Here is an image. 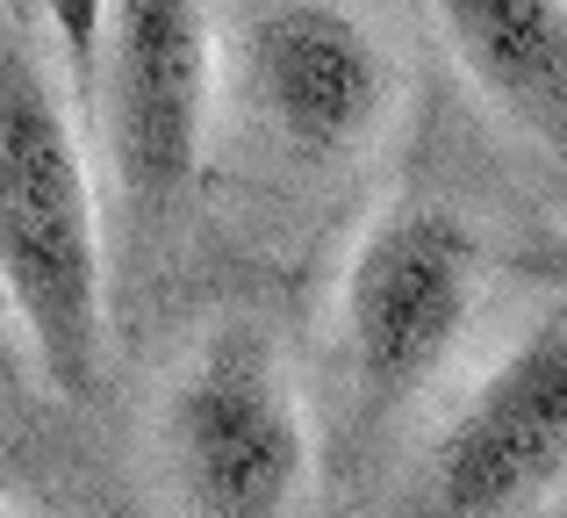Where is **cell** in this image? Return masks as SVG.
Returning a JSON list of instances; mask_svg holds the SVG:
<instances>
[{
  "instance_id": "6da1fadb",
  "label": "cell",
  "mask_w": 567,
  "mask_h": 518,
  "mask_svg": "<svg viewBox=\"0 0 567 518\" xmlns=\"http://www.w3.org/2000/svg\"><path fill=\"white\" fill-rule=\"evenodd\" d=\"M0 295L58 396L101 389V231L51 72L0 51Z\"/></svg>"
},
{
  "instance_id": "7a4b0ae2",
  "label": "cell",
  "mask_w": 567,
  "mask_h": 518,
  "mask_svg": "<svg viewBox=\"0 0 567 518\" xmlns=\"http://www.w3.org/2000/svg\"><path fill=\"white\" fill-rule=\"evenodd\" d=\"M173 468L194 518H295L309 425L259 324H223L173 389Z\"/></svg>"
},
{
  "instance_id": "3957f363",
  "label": "cell",
  "mask_w": 567,
  "mask_h": 518,
  "mask_svg": "<svg viewBox=\"0 0 567 518\" xmlns=\"http://www.w3.org/2000/svg\"><path fill=\"white\" fill-rule=\"evenodd\" d=\"M482 253L445 210H402L352 253L346 274V338L367 404L395 410L453 360L467 338Z\"/></svg>"
},
{
  "instance_id": "277c9868",
  "label": "cell",
  "mask_w": 567,
  "mask_h": 518,
  "mask_svg": "<svg viewBox=\"0 0 567 518\" xmlns=\"http://www.w3.org/2000/svg\"><path fill=\"white\" fill-rule=\"evenodd\" d=\"M94 94L130 195L166 202L202 166L208 130V8L202 0H109Z\"/></svg>"
},
{
  "instance_id": "5b68a950",
  "label": "cell",
  "mask_w": 567,
  "mask_h": 518,
  "mask_svg": "<svg viewBox=\"0 0 567 518\" xmlns=\"http://www.w3.org/2000/svg\"><path fill=\"white\" fill-rule=\"evenodd\" d=\"M567 468V332L546 317L474 389L439 447V505L453 518H503L554 490Z\"/></svg>"
},
{
  "instance_id": "8992f818",
  "label": "cell",
  "mask_w": 567,
  "mask_h": 518,
  "mask_svg": "<svg viewBox=\"0 0 567 518\" xmlns=\"http://www.w3.org/2000/svg\"><path fill=\"white\" fill-rule=\"evenodd\" d=\"M251 87L302 159H352L381 130L395 72L360 14L331 0H288L251 29Z\"/></svg>"
},
{
  "instance_id": "52a82bcc",
  "label": "cell",
  "mask_w": 567,
  "mask_h": 518,
  "mask_svg": "<svg viewBox=\"0 0 567 518\" xmlns=\"http://www.w3.org/2000/svg\"><path fill=\"white\" fill-rule=\"evenodd\" d=\"M460 65L488 101L539 138H560L567 115V8L560 0H431Z\"/></svg>"
},
{
  "instance_id": "ba28073f",
  "label": "cell",
  "mask_w": 567,
  "mask_h": 518,
  "mask_svg": "<svg viewBox=\"0 0 567 518\" xmlns=\"http://www.w3.org/2000/svg\"><path fill=\"white\" fill-rule=\"evenodd\" d=\"M43 14H51V37H58V58H65V80L80 87V94H94L109 0H43Z\"/></svg>"
},
{
  "instance_id": "9c48e42d",
  "label": "cell",
  "mask_w": 567,
  "mask_h": 518,
  "mask_svg": "<svg viewBox=\"0 0 567 518\" xmlns=\"http://www.w3.org/2000/svg\"><path fill=\"white\" fill-rule=\"evenodd\" d=\"M0 518H14V511H0Z\"/></svg>"
}]
</instances>
